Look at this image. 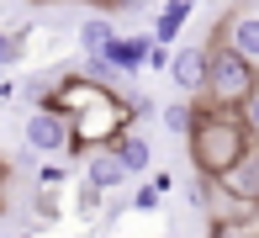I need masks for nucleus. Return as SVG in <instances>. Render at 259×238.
Segmentation results:
<instances>
[{"instance_id":"18","label":"nucleus","mask_w":259,"mask_h":238,"mask_svg":"<svg viewBox=\"0 0 259 238\" xmlns=\"http://www.w3.org/2000/svg\"><path fill=\"white\" fill-rule=\"evenodd\" d=\"M243 116H249V127H254V133H259V95H254L249 106H243Z\"/></svg>"},{"instance_id":"16","label":"nucleus","mask_w":259,"mask_h":238,"mask_svg":"<svg viewBox=\"0 0 259 238\" xmlns=\"http://www.w3.org/2000/svg\"><path fill=\"white\" fill-rule=\"evenodd\" d=\"M127 207H133V212H143V217H154V212L164 207V190H159L154 180H143V185L133 190V196H127Z\"/></svg>"},{"instance_id":"9","label":"nucleus","mask_w":259,"mask_h":238,"mask_svg":"<svg viewBox=\"0 0 259 238\" xmlns=\"http://www.w3.org/2000/svg\"><path fill=\"white\" fill-rule=\"evenodd\" d=\"M74 43H79V53H106L116 43V16L111 11H85L74 27Z\"/></svg>"},{"instance_id":"10","label":"nucleus","mask_w":259,"mask_h":238,"mask_svg":"<svg viewBox=\"0 0 259 238\" xmlns=\"http://www.w3.org/2000/svg\"><path fill=\"white\" fill-rule=\"evenodd\" d=\"M116 153H122V164H127V175H133V180H148V175H154V143H148V133H122L111 143Z\"/></svg>"},{"instance_id":"4","label":"nucleus","mask_w":259,"mask_h":238,"mask_svg":"<svg viewBox=\"0 0 259 238\" xmlns=\"http://www.w3.org/2000/svg\"><path fill=\"white\" fill-rule=\"evenodd\" d=\"M206 48H233V53L254 58L259 64V11L254 6H238L217 21V32H206Z\"/></svg>"},{"instance_id":"6","label":"nucleus","mask_w":259,"mask_h":238,"mask_svg":"<svg viewBox=\"0 0 259 238\" xmlns=\"http://www.w3.org/2000/svg\"><path fill=\"white\" fill-rule=\"evenodd\" d=\"M79 175H85L96 190H106V196H116V190L133 185V175H127V164H122L116 148H90L85 159H79Z\"/></svg>"},{"instance_id":"2","label":"nucleus","mask_w":259,"mask_h":238,"mask_svg":"<svg viewBox=\"0 0 259 238\" xmlns=\"http://www.w3.org/2000/svg\"><path fill=\"white\" fill-rule=\"evenodd\" d=\"M206 53H211V74L201 95H211L217 106H249L259 95V64L233 48H206Z\"/></svg>"},{"instance_id":"15","label":"nucleus","mask_w":259,"mask_h":238,"mask_svg":"<svg viewBox=\"0 0 259 238\" xmlns=\"http://www.w3.org/2000/svg\"><path fill=\"white\" fill-rule=\"evenodd\" d=\"M101 201H106V190H96L85 175H74V217H79V222H90V217L101 212Z\"/></svg>"},{"instance_id":"7","label":"nucleus","mask_w":259,"mask_h":238,"mask_svg":"<svg viewBox=\"0 0 259 238\" xmlns=\"http://www.w3.org/2000/svg\"><path fill=\"white\" fill-rule=\"evenodd\" d=\"M217 190H222V196H233V201H254V207H259V143L233 164V170L217 175Z\"/></svg>"},{"instance_id":"1","label":"nucleus","mask_w":259,"mask_h":238,"mask_svg":"<svg viewBox=\"0 0 259 238\" xmlns=\"http://www.w3.org/2000/svg\"><path fill=\"white\" fill-rule=\"evenodd\" d=\"M254 143H259V133L249 127L243 106H217L211 95H196V127L185 133V153H191L196 175H211V180H217V175L233 170Z\"/></svg>"},{"instance_id":"3","label":"nucleus","mask_w":259,"mask_h":238,"mask_svg":"<svg viewBox=\"0 0 259 238\" xmlns=\"http://www.w3.org/2000/svg\"><path fill=\"white\" fill-rule=\"evenodd\" d=\"M21 143H27L37 159H69L74 127H69V116H58L53 106H32L27 122H21Z\"/></svg>"},{"instance_id":"12","label":"nucleus","mask_w":259,"mask_h":238,"mask_svg":"<svg viewBox=\"0 0 259 238\" xmlns=\"http://www.w3.org/2000/svg\"><path fill=\"white\" fill-rule=\"evenodd\" d=\"M159 122L164 127H169V133H191V127H196V95H175V101H164L159 106Z\"/></svg>"},{"instance_id":"5","label":"nucleus","mask_w":259,"mask_h":238,"mask_svg":"<svg viewBox=\"0 0 259 238\" xmlns=\"http://www.w3.org/2000/svg\"><path fill=\"white\" fill-rule=\"evenodd\" d=\"M206 74H211L206 43H180L169 53V90L175 95H201L206 90Z\"/></svg>"},{"instance_id":"19","label":"nucleus","mask_w":259,"mask_h":238,"mask_svg":"<svg viewBox=\"0 0 259 238\" xmlns=\"http://www.w3.org/2000/svg\"><path fill=\"white\" fill-rule=\"evenodd\" d=\"M159 238H169V233H159Z\"/></svg>"},{"instance_id":"13","label":"nucleus","mask_w":259,"mask_h":238,"mask_svg":"<svg viewBox=\"0 0 259 238\" xmlns=\"http://www.w3.org/2000/svg\"><path fill=\"white\" fill-rule=\"evenodd\" d=\"M27 48H32V27H27V21H21V27H0V69L21 64Z\"/></svg>"},{"instance_id":"17","label":"nucleus","mask_w":259,"mask_h":238,"mask_svg":"<svg viewBox=\"0 0 259 238\" xmlns=\"http://www.w3.org/2000/svg\"><path fill=\"white\" fill-rule=\"evenodd\" d=\"M6 180H11V159L0 153V217H6Z\"/></svg>"},{"instance_id":"14","label":"nucleus","mask_w":259,"mask_h":238,"mask_svg":"<svg viewBox=\"0 0 259 238\" xmlns=\"http://www.w3.org/2000/svg\"><path fill=\"white\" fill-rule=\"evenodd\" d=\"M58 217H64V201H58V190H42V185H37V196H32V228H53Z\"/></svg>"},{"instance_id":"8","label":"nucleus","mask_w":259,"mask_h":238,"mask_svg":"<svg viewBox=\"0 0 259 238\" xmlns=\"http://www.w3.org/2000/svg\"><path fill=\"white\" fill-rule=\"evenodd\" d=\"M148 48H154V32H133V37L116 32V43L106 48V58L116 64V74H122V80H133V74H143V69H148Z\"/></svg>"},{"instance_id":"11","label":"nucleus","mask_w":259,"mask_h":238,"mask_svg":"<svg viewBox=\"0 0 259 238\" xmlns=\"http://www.w3.org/2000/svg\"><path fill=\"white\" fill-rule=\"evenodd\" d=\"M191 11H196V0H159V11H154V43H164V48L180 43Z\"/></svg>"}]
</instances>
